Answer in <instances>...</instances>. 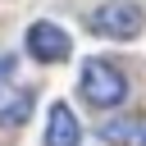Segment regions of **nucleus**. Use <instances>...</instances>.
I'll list each match as a JSON object with an SVG mask.
<instances>
[{
  "instance_id": "f03ea898",
  "label": "nucleus",
  "mask_w": 146,
  "mask_h": 146,
  "mask_svg": "<svg viewBox=\"0 0 146 146\" xmlns=\"http://www.w3.org/2000/svg\"><path fill=\"white\" fill-rule=\"evenodd\" d=\"M87 27H91L96 36L128 41V36H137V32L146 27V14H141V5H132V0H105V5H96V9L87 14Z\"/></svg>"
},
{
  "instance_id": "20e7f679",
  "label": "nucleus",
  "mask_w": 146,
  "mask_h": 146,
  "mask_svg": "<svg viewBox=\"0 0 146 146\" xmlns=\"http://www.w3.org/2000/svg\"><path fill=\"white\" fill-rule=\"evenodd\" d=\"M78 141H82V128H78L73 110L64 100H55L46 114V146H78Z\"/></svg>"
},
{
  "instance_id": "f257e3e1",
  "label": "nucleus",
  "mask_w": 146,
  "mask_h": 146,
  "mask_svg": "<svg viewBox=\"0 0 146 146\" xmlns=\"http://www.w3.org/2000/svg\"><path fill=\"white\" fill-rule=\"evenodd\" d=\"M78 91H82L87 105L114 110V105L128 100V78H123L110 59H87V64H82V78H78Z\"/></svg>"
},
{
  "instance_id": "7ed1b4c3",
  "label": "nucleus",
  "mask_w": 146,
  "mask_h": 146,
  "mask_svg": "<svg viewBox=\"0 0 146 146\" xmlns=\"http://www.w3.org/2000/svg\"><path fill=\"white\" fill-rule=\"evenodd\" d=\"M27 55L36 59V64H59V59H68L73 55V41H68V32L59 27V23H32L27 27Z\"/></svg>"
},
{
  "instance_id": "0eeeda50",
  "label": "nucleus",
  "mask_w": 146,
  "mask_h": 146,
  "mask_svg": "<svg viewBox=\"0 0 146 146\" xmlns=\"http://www.w3.org/2000/svg\"><path fill=\"white\" fill-rule=\"evenodd\" d=\"M141 146H146V132H141Z\"/></svg>"
},
{
  "instance_id": "423d86ee",
  "label": "nucleus",
  "mask_w": 146,
  "mask_h": 146,
  "mask_svg": "<svg viewBox=\"0 0 146 146\" xmlns=\"http://www.w3.org/2000/svg\"><path fill=\"white\" fill-rule=\"evenodd\" d=\"M100 137H105V141H137L141 132H137V123H132V119H114V123H105V128H100Z\"/></svg>"
},
{
  "instance_id": "39448f33",
  "label": "nucleus",
  "mask_w": 146,
  "mask_h": 146,
  "mask_svg": "<svg viewBox=\"0 0 146 146\" xmlns=\"http://www.w3.org/2000/svg\"><path fill=\"white\" fill-rule=\"evenodd\" d=\"M32 100H36V96H32L27 87H9V78H5V82H0V123H5V128L23 123V119L32 114Z\"/></svg>"
}]
</instances>
